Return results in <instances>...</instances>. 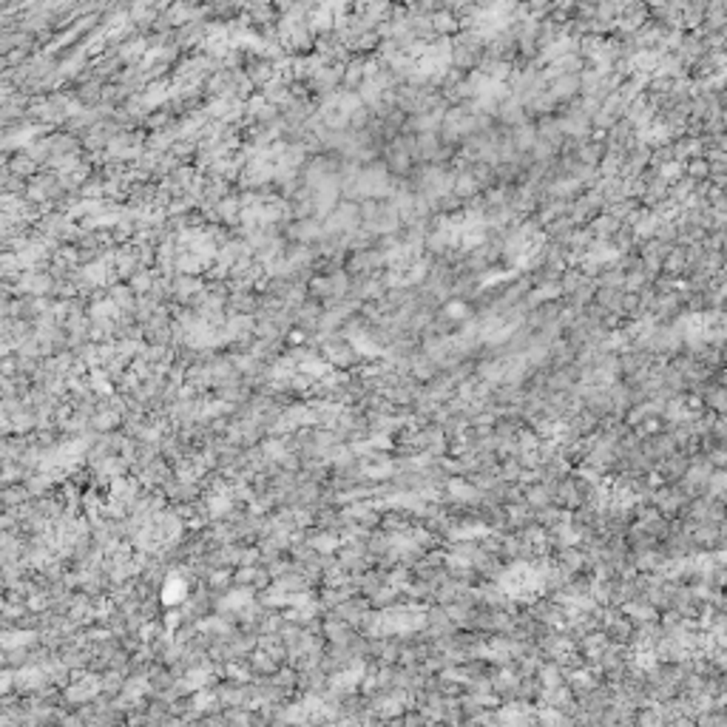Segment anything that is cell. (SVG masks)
Masks as SVG:
<instances>
[{"mask_svg":"<svg viewBox=\"0 0 727 727\" xmlns=\"http://www.w3.org/2000/svg\"><path fill=\"white\" fill-rule=\"evenodd\" d=\"M185 579H179V577H171L168 583H165V591H162V602H179V600H185Z\"/></svg>","mask_w":727,"mask_h":727,"instance_id":"obj_1","label":"cell"}]
</instances>
